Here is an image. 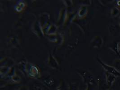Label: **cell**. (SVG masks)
Segmentation results:
<instances>
[{
  "label": "cell",
  "instance_id": "52a82bcc",
  "mask_svg": "<svg viewBox=\"0 0 120 90\" xmlns=\"http://www.w3.org/2000/svg\"><path fill=\"white\" fill-rule=\"evenodd\" d=\"M108 90H115V89H112V88H109V89Z\"/></svg>",
  "mask_w": 120,
  "mask_h": 90
},
{
  "label": "cell",
  "instance_id": "6da1fadb",
  "mask_svg": "<svg viewBox=\"0 0 120 90\" xmlns=\"http://www.w3.org/2000/svg\"><path fill=\"white\" fill-rule=\"evenodd\" d=\"M101 64L104 67V68L106 70L107 72H108L111 74L114 75L116 77H120V72H119L112 66H110V65H107L104 63L103 62H101Z\"/></svg>",
  "mask_w": 120,
  "mask_h": 90
},
{
  "label": "cell",
  "instance_id": "277c9868",
  "mask_svg": "<svg viewBox=\"0 0 120 90\" xmlns=\"http://www.w3.org/2000/svg\"><path fill=\"white\" fill-rule=\"evenodd\" d=\"M120 12L119 9L117 7H115L112 9V11H111L112 16L113 17H115L116 16H117L119 14Z\"/></svg>",
  "mask_w": 120,
  "mask_h": 90
},
{
  "label": "cell",
  "instance_id": "3957f363",
  "mask_svg": "<svg viewBox=\"0 0 120 90\" xmlns=\"http://www.w3.org/2000/svg\"><path fill=\"white\" fill-rule=\"evenodd\" d=\"M112 66L114 67L115 69L120 73V59L115 60Z\"/></svg>",
  "mask_w": 120,
  "mask_h": 90
},
{
  "label": "cell",
  "instance_id": "ba28073f",
  "mask_svg": "<svg viewBox=\"0 0 120 90\" xmlns=\"http://www.w3.org/2000/svg\"><path fill=\"white\" fill-rule=\"evenodd\" d=\"M119 26H120V18H119Z\"/></svg>",
  "mask_w": 120,
  "mask_h": 90
},
{
  "label": "cell",
  "instance_id": "7a4b0ae2",
  "mask_svg": "<svg viewBox=\"0 0 120 90\" xmlns=\"http://www.w3.org/2000/svg\"><path fill=\"white\" fill-rule=\"evenodd\" d=\"M106 81L107 85L110 88L114 83L115 80L116 79V77L113 75L111 74L108 72H106Z\"/></svg>",
  "mask_w": 120,
  "mask_h": 90
},
{
  "label": "cell",
  "instance_id": "5b68a950",
  "mask_svg": "<svg viewBox=\"0 0 120 90\" xmlns=\"http://www.w3.org/2000/svg\"><path fill=\"white\" fill-rule=\"evenodd\" d=\"M115 50L116 53L119 55L120 54V42L117 43L115 47Z\"/></svg>",
  "mask_w": 120,
  "mask_h": 90
},
{
  "label": "cell",
  "instance_id": "8992f818",
  "mask_svg": "<svg viewBox=\"0 0 120 90\" xmlns=\"http://www.w3.org/2000/svg\"><path fill=\"white\" fill-rule=\"evenodd\" d=\"M116 5L118 6V7H119L120 8V0L117 1V3H116Z\"/></svg>",
  "mask_w": 120,
  "mask_h": 90
}]
</instances>
